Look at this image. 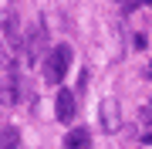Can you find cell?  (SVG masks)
I'll use <instances>...</instances> for the list:
<instances>
[{
  "label": "cell",
  "mask_w": 152,
  "mask_h": 149,
  "mask_svg": "<svg viewBox=\"0 0 152 149\" xmlns=\"http://www.w3.org/2000/svg\"><path fill=\"white\" fill-rule=\"evenodd\" d=\"M4 41H7L14 51L20 48V34H17V14H14V10H4Z\"/></svg>",
  "instance_id": "obj_5"
},
{
  "label": "cell",
  "mask_w": 152,
  "mask_h": 149,
  "mask_svg": "<svg viewBox=\"0 0 152 149\" xmlns=\"http://www.w3.org/2000/svg\"><path fill=\"white\" fill-rule=\"evenodd\" d=\"M91 146V136H88V129H71L64 136V149H88Z\"/></svg>",
  "instance_id": "obj_6"
},
{
  "label": "cell",
  "mask_w": 152,
  "mask_h": 149,
  "mask_svg": "<svg viewBox=\"0 0 152 149\" xmlns=\"http://www.w3.org/2000/svg\"><path fill=\"white\" fill-rule=\"evenodd\" d=\"M68 68H71V48L68 44H54L48 51V58H44V78L51 85H61L64 75H68Z\"/></svg>",
  "instance_id": "obj_1"
},
{
  "label": "cell",
  "mask_w": 152,
  "mask_h": 149,
  "mask_svg": "<svg viewBox=\"0 0 152 149\" xmlns=\"http://www.w3.org/2000/svg\"><path fill=\"white\" fill-rule=\"evenodd\" d=\"M4 149H20V136H17V129H4Z\"/></svg>",
  "instance_id": "obj_7"
},
{
  "label": "cell",
  "mask_w": 152,
  "mask_h": 149,
  "mask_svg": "<svg viewBox=\"0 0 152 149\" xmlns=\"http://www.w3.org/2000/svg\"><path fill=\"white\" fill-rule=\"evenodd\" d=\"M44 51H48V27H44V24H37V27L31 31V37H27V61L48 58Z\"/></svg>",
  "instance_id": "obj_2"
},
{
  "label": "cell",
  "mask_w": 152,
  "mask_h": 149,
  "mask_svg": "<svg viewBox=\"0 0 152 149\" xmlns=\"http://www.w3.org/2000/svg\"><path fill=\"white\" fill-rule=\"evenodd\" d=\"M98 115H102V129H105V132H115V129H118V122H122L118 102H112V98H105V102H102Z\"/></svg>",
  "instance_id": "obj_4"
},
{
  "label": "cell",
  "mask_w": 152,
  "mask_h": 149,
  "mask_svg": "<svg viewBox=\"0 0 152 149\" xmlns=\"http://www.w3.org/2000/svg\"><path fill=\"white\" fill-rule=\"evenodd\" d=\"M145 78H152V61H149V65H145Z\"/></svg>",
  "instance_id": "obj_8"
},
{
  "label": "cell",
  "mask_w": 152,
  "mask_h": 149,
  "mask_svg": "<svg viewBox=\"0 0 152 149\" xmlns=\"http://www.w3.org/2000/svg\"><path fill=\"white\" fill-rule=\"evenodd\" d=\"M75 92H68V88H61L58 92V102H54V115H58V122H75Z\"/></svg>",
  "instance_id": "obj_3"
}]
</instances>
